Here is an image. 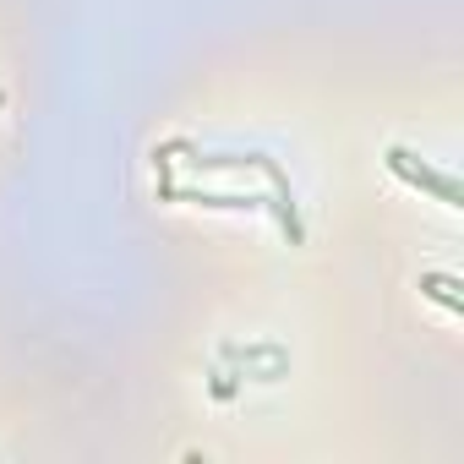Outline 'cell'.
<instances>
[{
    "instance_id": "cell-1",
    "label": "cell",
    "mask_w": 464,
    "mask_h": 464,
    "mask_svg": "<svg viewBox=\"0 0 464 464\" xmlns=\"http://www.w3.org/2000/svg\"><path fill=\"white\" fill-rule=\"evenodd\" d=\"M388 164H393V169H399L404 180H415V186H426V191H437V197H442L448 208H459V186H453L448 175H437L431 164H420V159H415L410 148H388Z\"/></svg>"
},
{
    "instance_id": "cell-2",
    "label": "cell",
    "mask_w": 464,
    "mask_h": 464,
    "mask_svg": "<svg viewBox=\"0 0 464 464\" xmlns=\"http://www.w3.org/2000/svg\"><path fill=\"white\" fill-rule=\"evenodd\" d=\"M420 290H431V295H437L442 306H453V312L464 306V301H459V285H453V279H420Z\"/></svg>"
}]
</instances>
